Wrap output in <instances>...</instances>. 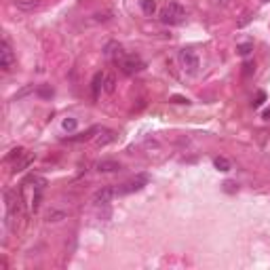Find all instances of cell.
Segmentation results:
<instances>
[{
  "label": "cell",
  "instance_id": "obj_4",
  "mask_svg": "<svg viewBox=\"0 0 270 270\" xmlns=\"http://www.w3.org/2000/svg\"><path fill=\"white\" fill-rule=\"evenodd\" d=\"M13 66H15V53H13L9 40H2V44H0V68L4 72H11Z\"/></svg>",
  "mask_w": 270,
  "mask_h": 270
},
{
  "label": "cell",
  "instance_id": "obj_13",
  "mask_svg": "<svg viewBox=\"0 0 270 270\" xmlns=\"http://www.w3.org/2000/svg\"><path fill=\"white\" fill-rule=\"evenodd\" d=\"M139 4L146 15H154V11H156V2L154 0H139Z\"/></svg>",
  "mask_w": 270,
  "mask_h": 270
},
{
  "label": "cell",
  "instance_id": "obj_17",
  "mask_svg": "<svg viewBox=\"0 0 270 270\" xmlns=\"http://www.w3.org/2000/svg\"><path fill=\"white\" fill-rule=\"evenodd\" d=\"M76 125H78V123H76V118H66V120L61 123V127H63L66 131H74Z\"/></svg>",
  "mask_w": 270,
  "mask_h": 270
},
{
  "label": "cell",
  "instance_id": "obj_1",
  "mask_svg": "<svg viewBox=\"0 0 270 270\" xmlns=\"http://www.w3.org/2000/svg\"><path fill=\"white\" fill-rule=\"evenodd\" d=\"M160 21H163L165 25H179L186 21V9L182 4L177 2H169L165 4L163 9H160Z\"/></svg>",
  "mask_w": 270,
  "mask_h": 270
},
{
  "label": "cell",
  "instance_id": "obj_3",
  "mask_svg": "<svg viewBox=\"0 0 270 270\" xmlns=\"http://www.w3.org/2000/svg\"><path fill=\"white\" fill-rule=\"evenodd\" d=\"M118 66H120V72L127 74V76H131V74L139 72V70L144 68V61H141L137 55H125L123 59L118 61Z\"/></svg>",
  "mask_w": 270,
  "mask_h": 270
},
{
  "label": "cell",
  "instance_id": "obj_19",
  "mask_svg": "<svg viewBox=\"0 0 270 270\" xmlns=\"http://www.w3.org/2000/svg\"><path fill=\"white\" fill-rule=\"evenodd\" d=\"M171 101H173V104H188V99H186V97H179V95H173Z\"/></svg>",
  "mask_w": 270,
  "mask_h": 270
},
{
  "label": "cell",
  "instance_id": "obj_18",
  "mask_svg": "<svg viewBox=\"0 0 270 270\" xmlns=\"http://www.w3.org/2000/svg\"><path fill=\"white\" fill-rule=\"evenodd\" d=\"M251 72H255V61H245L243 63V74L249 76Z\"/></svg>",
  "mask_w": 270,
  "mask_h": 270
},
{
  "label": "cell",
  "instance_id": "obj_6",
  "mask_svg": "<svg viewBox=\"0 0 270 270\" xmlns=\"http://www.w3.org/2000/svg\"><path fill=\"white\" fill-rule=\"evenodd\" d=\"M116 196H118V186H104V188L93 194V203L104 207V205H108L112 198H116Z\"/></svg>",
  "mask_w": 270,
  "mask_h": 270
},
{
  "label": "cell",
  "instance_id": "obj_16",
  "mask_svg": "<svg viewBox=\"0 0 270 270\" xmlns=\"http://www.w3.org/2000/svg\"><path fill=\"white\" fill-rule=\"evenodd\" d=\"M251 51H253V44H251V42H245V44H239V47H236V53L243 55V57L249 55Z\"/></svg>",
  "mask_w": 270,
  "mask_h": 270
},
{
  "label": "cell",
  "instance_id": "obj_9",
  "mask_svg": "<svg viewBox=\"0 0 270 270\" xmlns=\"http://www.w3.org/2000/svg\"><path fill=\"white\" fill-rule=\"evenodd\" d=\"M114 139H116V133L114 131H101L99 137L95 139V146H108V144H112Z\"/></svg>",
  "mask_w": 270,
  "mask_h": 270
},
{
  "label": "cell",
  "instance_id": "obj_8",
  "mask_svg": "<svg viewBox=\"0 0 270 270\" xmlns=\"http://www.w3.org/2000/svg\"><path fill=\"white\" fill-rule=\"evenodd\" d=\"M40 4H42L40 0H15V6H17L19 11H23V13H32V11H36Z\"/></svg>",
  "mask_w": 270,
  "mask_h": 270
},
{
  "label": "cell",
  "instance_id": "obj_14",
  "mask_svg": "<svg viewBox=\"0 0 270 270\" xmlns=\"http://www.w3.org/2000/svg\"><path fill=\"white\" fill-rule=\"evenodd\" d=\"M25 156V150H23V148L21 146H19V148H13V150L9 152V154H6V160H21Z\"/></svg>",
  "mask_w": 270,
  "mask_h": 270
},
{
  "label": "cell",
  "instance_id": "obj_2",
  "mask_svg": "<svg viewBox=\"0 0 270 270\" xmlns=\"http://www.w3.org/2000/svg\"><path fill=\"white\" fill-rule=\"evenodd\" d=\"M177 61L179 66H182V70L188 76H194L198 72V68H201V61H198V55L194 53L192 49H182L177 55Z\"/></svg>",
  "mask_w": 270,
  "mask_h": 270
},
{
  "label": "cell",
  "instance_id": "obj_15",
  "mask_svg": "<svg viewBox=\"0 0 270 270\" xmlns=\"http://www.w3.org/2000/svg\"><path fill=\"white\" fill-rule=\"evenodd\" d=\"M32 163H34V156H23V158H21V163H19V165L15 163V169H13V171H15V173H17V171H23L25 167H30Z\"/></svg>",
  "mask_w": 270,
  "mask_h": 270
},
{
  "label": "cell",
  "instance_id": "obj_21",
  "mask_svg": "<svg viewBox=\"0 0 270 270\" xmlns=\"http://www.w3.org/2000/svg\"><path fill=\"white\" fill-rule=\"evenodd\" d=\"M40 95H53V91L51 89H40Z\"/></svg>",
  "mask_w": 270,
  "mask_h": 270
},
{
  "label": "cell",
  "instance_id": "obj_10",
  "mask_svg": "<svg viewBox=\"0 0 270 270\" xmlns=\"http://www.w3.org/2000/svg\"><path fill=\"white\" fill-rule=\"evenodd\" d=\"M104 76L106 74H101V72H97V74H95L93 76V82H91V89H93V97L95 99H97V95H99V89H104Z\"/></svg>",
  "mask_w": 270,
  "mask_h": 270
},
{
  "label": "cell",
  "instance_id": "obj_7",
  "mask_svg": "<svg viewBox=\"0 0 270 270\" xmlns=\"http://www.w3.org/2000/svg\"><path fill=\"white\" fill-rule=\"evenodd\" d=\"M95 169L99 173H116L123 169V165H120L118 160H99V163L95 165Z\"/></svg>",
  "mask_w": 270,
  "mask_h": 270
},
{
  "label": "cell",
  "instance_id": "obj_11",
  "mask_svg": "<svg viewBox=\"0 0 270 270\" xmlns=\"http://www.w3.org/2000/svg\"><path fill=\"white\" fill-rule=\"evenodd\" d=\"M213 165H215V169H220V171H230V169H232V163H230L226 156H215Z\"/></svg>",
  "mask_w": 270,
  "mask_h": 270
},
{
  "label": "cell",
  "instance_id": "obj_12",
  "mask_svg": "<svg viewBox=\"0 0 270 270\" xmlns=\"http://www.w3.org/2000/svg\"><path fill=\"white\" fill-rule=\"evenodd\" d=\"M104 91L106 93H114V91H116V78H114V74H106L104 76Z\"/></svg>",
  "mask_w": 270,
  "mask_h": 270
},
{
  "label": "cell",
  "instance_id": "obj_22",
  "mask_svg": "<svg viewBox=\"0 0 270 270\" xmlns=\"http://www.w3.org/2000/svg\"><path fill=\"white\" fill-rule=\"evenodd\" d=\"M264 118H266V120H270V108H268V110L264 112Z\"/></svg>",
  "mask_w": 270,
  "mask_h": 270
},
{
  "label": "cell",
  "instance_id": "obj_5",
  "mask_svg": "<svg viewBox=\"0 0 270 270\" xmlns=\"http://www.w3.org/2000/svg\"><path fill=\"white\" fill-rule=\"evenodd\" d=\"M146 184H148V175H137V177H133V179H129V182H125L123 186H118V196L144 190Z\"/></svg>",
  "mask_w": 270,
  "mask_h": 270
},
{
  "label": "cell",
  "instance_id": "obj_20",
  "mask_svg": "<svg viewBox=\"0 0 270 270\" xmlns=\"http://www.w3.org/2000/svg\"><path fill=\"white\" fill-rule=\"evenodd\" d=\"M264 99H266V95H264V93H260V95H258V99L253 101V106H255V108L262 106V101H264Z\"/></svg>",
  "mask_w": 270,
  "mask_h": 270
}]
</instances>
